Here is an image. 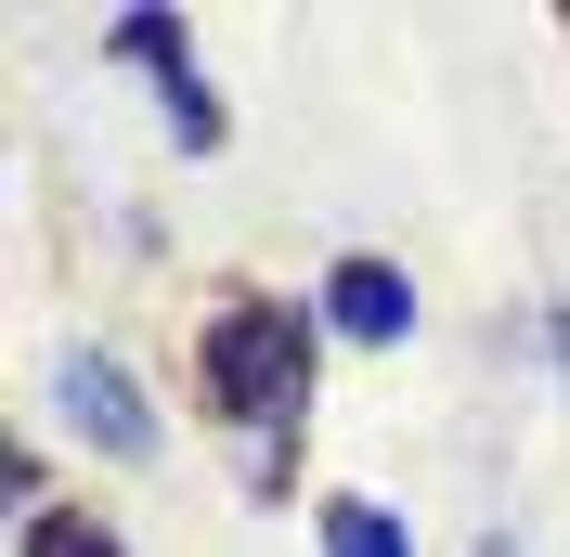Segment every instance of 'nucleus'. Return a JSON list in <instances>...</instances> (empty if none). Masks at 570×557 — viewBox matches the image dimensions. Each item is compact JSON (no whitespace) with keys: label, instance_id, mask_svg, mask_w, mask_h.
Here are the masks:
<instances>
[{"label":"nucleus","instance_id":"4","mask_svg":"<svg viewBox=\"0 0 570 557\" xmlns=\"http://www.w3.org/2000/svg\"><path fill=\"white\" fill-rule=\"evenodd\" d=\"M117 52H130V66H156V78H169V117H181V130H195V143H220V105H208V78L181 66V27H169V13H130V27H117Z\"/></svg>","mask_w":570,"mask_h":557},{"label":"nucleus","instance_id":"5","mask_svg":"<svg viewBox=\"0 0 570 557\" xmlns=\"http://www.w3.org/2000/svg\"><path fill=\"white\" fill-rule=\"evenodd\" d=\"M324 557H415V545H402L390 506H363V492H351V506H324Z\"/></svg>","mask_w":570,"mask_h":557},{"label":"nucleus","instance_id":"6","mask_svg":"<svg viewBox=\"0 0 570 557\" xmlns=\"http://www.w3.org/2000/svg\"><path fill=\"white\" fill-rule=\"evenodd\" d=\"M27 557H117V531H105V519H52V506H39V519H27Z\"/></svg>","mask_w":570,"mask_h":557},{"label":"nucleus","instance_id":"1","mask_svg":"<svg viewBox=\"0 0 570 557\" xmlns=\"http://www.w3.org/2000/svg\"><path fill=\"white\" fill-rule=\"evenodd\" d=\"M298 389H312V338H298V312L234 299V312L208 324V402H220V416H285Z\"/></svg>","mask_w":570,"mask_h":557},{"label":"nucleus","instance_id":"3","mask_svg":"<svg viewBox=\"0 0 570 557\" xmlns=\"http://www.w3.org/2000/svg\"><path fill=\"white\" fill-rule=\"evenodd\" d=\"M324 324H337V338H402V324H415V285H402L390 260H337V273H324Z\"/></svg>","mask_w":570,"mask_h":557},{"label":"nucleus","instance_id":"7","mask_svg":"<svg viewBox=\"0 0 570 557\" xmlns=\"http://www.w3.org/2000/svg\"><path fill=\"white\" fill-rule=\"evenodd\" d=\"M493 557H505V545H493Z\"/></svg>","mask_w":570,"mask_h":557},{"label":"nucleus","instance_id":"2","mask_svg":"<svg viewBox=\"0 0 570 557\" xmlns=\"http://www.w3.org/2000/svg\"><path fill=\"white\" fill-rule=\"evenodd\" d=\"M66 416L91 428L105 453H156V416H142V389H130L117 350H78V363H66Z\"/></svg>","mask_w":570,"mask_h":557}]
</instances>
